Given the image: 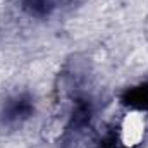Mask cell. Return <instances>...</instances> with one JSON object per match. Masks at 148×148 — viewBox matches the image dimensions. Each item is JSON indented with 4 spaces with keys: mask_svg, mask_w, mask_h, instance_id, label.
<instances>
[{
    "mask_svg": "<svg viewBox=\"0 0 148 148\" xmlns=\"http://www.w3.org/2000/svg\"><path fill=\"white\" fill-rule=\"evenodd\" d=\"M145 124H143V119L140 114H131L126 117L124 121V126H122V140L126 145H136L141 136H143V129Z\"/></svg>",
    "mask_w": 148,
    "mask_h": 148,
    "instance_id": "6da1fadb",
    "label": "cell"
}]
</instances>
